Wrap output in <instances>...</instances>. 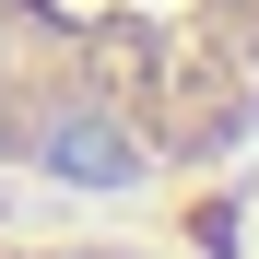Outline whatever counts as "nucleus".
Segmentation results:
<instances>
[{"label": "nucleus", "instance_id": "2", "mask_svg": "<svg viewBox=\"0 0 259 259\" xmlns=\"http://www.w3.org/2000/svg\"><path fill=\"white\" fill-rule=\"evenodd\" d=\"M0 259H177V247L118 236V224H35V236H0Z\"/></svg>", "mask_w": 259, "mask_h": 259}, {"label": "nucleus", "instance_id": "1", "mask_svg": "<svg viewBox=\"0 0 259 259\" xmlns=\"http://www.w3.org/2000/svg\"><path fill=\"white\" fill-rule=\"evenodd\" d=\"M259 153V0H0V177L142 200Z\"/></svg>", "mask_w": 259, "mask_h": 259}]
</instances>
